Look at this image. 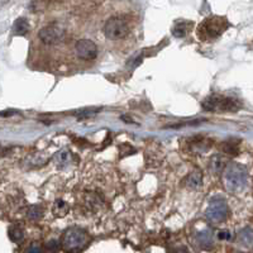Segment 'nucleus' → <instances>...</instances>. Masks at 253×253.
<instances>
[{
	"label": "nucleus",
	"instance_id": "aec40b11",
	"mask_svg": "<svg viewBox=\"0 0 253 253\" xmlns=\"http://www.w3.org/2000/svg\"><path fill=\"white\" fill-rule=\"evenodd\" d=\"M187 33V26L185 22H178L175 24V27L172 28V36L176 38H182L185 37Z\"/></svg>",
	"mask_w": 253,
	"mask_h": 253
},
{
	"label": "nucleus",
	"instance_id": "f8f14e48",
	"mask_svg": "<svg viewBox=\"0 0 253 253\" xmlns=\"http://www.w3.org/2000/svg\"><path fill=\"white\" fill-rule=\"evenodd\" d=\"M225 167V158L220 155H216L210 160V170L214 173L223 172Z\"/></svg>",
	"mask_w": 253,
	"mask_h": 253
},
{
	"label": "nucleus",
	"instance_id": "7ed1b4c3",
	"mask_svg": "<svg viewBox=\"0 0 253 253\" xmlns=\"http://www.w3.org/2000/svg\"><path fill=\"white\" fill-rule=\"evenodd\" d=\"M87 243H89V236H87L86 232L76 227L69 228V229L65 230L62 241H61L62 248L67 252L83 251L84 248L86 247Z\"/></svg>",
	"mask_w": 253,
	"mask_h": 253
},
{
	"label": "nucleus",
	"instance_id": "f3484780",
	"mask_svg": "<svg viewBox=\"0 0 253 253\" xmlns=\"http://www.w3.org/2000/svg\"><path fill=\"white\" fill-rule=\"evenodd\" d=\"M198 242L203 247H209L213 245V233L210 230H204L198 234Z\"/></svg>",
	"mask_w": 253,
	"mask_h": 253
},
{
	"label": "nucleus",
	"instance_id": "9d476101",
	"mask_svg": "<svg viewBox=\"0 0 253 253\" xmlns=\"http://www.w3.org/2000/svg\"><path fill=\"white\" fill-rule=\"evenodd\" d=\"M186 182V186L189 189H199V187L203 185V175L202 172H199V171H194V172L190 173L189 176L185 180Z\"/></svg>",
	"mask_w": 253,
	"mask_h": 253
},
{
	"label": "nucleus",
	"instance_id": "b1692460",
	"mask_svg": "<svg viewBox=\"0 0 253 253\" xmlns=\"http://www.w3.org/2000/svg\"><path fill=\"white\" fill-rule=\"evenodd\" d=\"M122 121H126V122H128V124H132V123H134V122L132 121V119H129V118H126V117H122Z\"/></svg>",
	"mask_w": 253,
	"mask_h": 253
},
{
	"label": "nucleus",
	"instance_id": "5701e85b",
	"mask_svg": "<svg viewBox=\"0 0 253 253\" xmlns=\"http://www.w3.org/2000/svg\"><path fill=\"white\" fill-rule=\"evenodd\" d=\"M26 251H27V252H40V251H42V248L38 247L37 243H35V245L29 246V247L27 248Z\"/></svg>",
	"mask_w": 253,
	"mask_h": 253
},
{
	"label": "nucleus",
	"instance_id": "393cba45",
	"mask_svg": "<svg viewBox=\"0 0 253 253\" xmlns=\"http://www.w3.org/2000/svg\"><path fill=\"white\" fill-rule=\"evenodd\" d=\"M0 114H1V113H0ZM14 114H15V112H4L1 115L6 117V115H14Z\"/></svg>",
	"mask_w": 253,
	"mask_h": 253
},
{
	"label": "nucleus",
	"instance_id": "a211bd4d",
	"mask_svg": "<svg viewBox=\"0 0 253 253\" xmlns=\"http://www.w3.org/2000/svg\"><path fill=\"white\" fill-rule=\"evenodd\" d=\"M238 239L241 243L246 246L252 245V228L247 227L245 229H242L238 234Z\"/></svg>",
	"mask_w": 253,
	"mask_h": 253
},
{
	"label": "nucleus",
	"instance_id": "6e6552de",
	"mask_svg": "<svg viewBox=\"0 0 253 253\" xmlns=\"http://www.w3.org/2000/svg\"><path fill=\"white\" fill-rule=\"evenodd\" d=\"M76 55L84 61L95 60L98 56V47L91 40H80L76 43Z\"/></svg>",
	"mask_w": 253,
	"mask_h": 253
},
{
	"label": "nucleus",
	"instance_id": "f03ea898",
	"mask_svg": "<svg viewBox=\"0 0 253 253\" xmlns=\"http://www.w3.org/2000/svg\"><path fill=\"white\" fill-rule=\"evenodd\" d=\"M229 27L224 17H209L199 24L196 35L203 42H210L220 37Z\"/></svg>",
	"mask_w": 253,
	"mask_h": 253
},
{
	"label": "nucleus",
	"instance_id": "f257e3e1",
	"mask_svg": "<svg viewBox=\"0 0 253 253\" xmlns=\"http://www.w3.org/2000/svg\"><path fill=\"white\" fill-rule=\"evenodd\" d=\"M225 189L232 194H239L246 190L248 184L247 169L237 162H230L224 167Z\"/></svg>",
	"mask_w": 253,
	"mask_h": 253
},
{
	"label": "nucleus",
	"instance_id": "9b49d317",
	"mask_svg": "<svg viewBox=\"0 0 253 253\" xmlns=\"http://www.w3.org/2000/svg\"><path fill=\"white\" fill-rule=\"evenodd\" d=\"M53 161L57 165L58 167L63 169V167L69 166L70 162H71V153L66 150L58 151L55 156H53Z\"/></svg>",
	"mask_w": 253,
	"mask_h": 253
},
{
	"label": "nucleus",
	"instance_id": "2eb2a0df",
	"mask_svg": "<svg viewBox=\"0 0 253 253\" xmlns=\"http://www.w3.org/2000/svg\"><path fill=\"white\" fill-rule=\"evenodd\" d=\"M223 150H224L225 153L228 155H238L239 152V143L237 139H228V141L224 142L223 144Z\"/></svg>",
	"mask_w": 253,
	"mask_h": 253
},
{
	"label": "nucleus",
	"instance_id": "4468645a",
	"mask_svg": "<svg viewBox=\"0 0 253 253\" xmlns=\"http://www.w3.org/2000/svg\"><path fill=\"white\" fill-rule=\"evenodd\" d=\"M9 238H10V241L12 242H14V243H20V242H23L24 230L20 227L13 225V227L9 228Z\"/></svg>",
	"mask_w": 253,
	"mask_h": 253
},
{
	"label": "nucleus",
	"instance_id": "6ab92c4d",
	"mask_svg": "<svg viewBox=\"0 0 253 253\" xmlns=\"http://www.w3.org/2000/svg\"><path fill=\"white\" fill-rule=\"evenodd\" d=\"M42 215H43V208L40 207V205H32L27 211V216L31 220H38Z\"/></svg>",
	"mask_w": 253,
	"mask_h": 253
},
{
	"label": "nucleus",
	"instance_id": "ddd939ff",
	"mask_svg": "<svg viewBox=\"0 0 253 253\" xmlns=\"http://www.w3.org/2000/svg\"><path fill=\"white\" fill-rule=\"evenodd\" d=\"M69 209H70L69 205L63 202V200H60V199L56 200L53 207H52V211H53V214H55L56 216H58V218L66 215V214L69 213Z\"/></svg>",
	"mask_w": 253,
	"mask_h": 253
},
{
	"label": "nucleus",
	"instance_id": "0eeeda50",
	"mask_svg": "<svg viewBox=\"0 0 253 253\" xmlns=\"http://www.w3.org/2000/svg\"><path fill=\"white\" fill-rule=\"evenodd\" d=\"M38 37L44 44H57L65 38V29L58 24H49L41 29Z\"/></svg>",
	"mask_w": 253,
	"mask_h": 253
},
{
	"label": "nucleus",
	"instance_id": "1a4fd4ad",
	"mask_svg": "<svg viewBox=\"0 0 253 253\" xmlns=\"http://www.w3.org/2000/svg\"><path fill=\"white\" fill-rule=\"evenodd\" d=\"M12 32L14 36H26L29 32V23L26 18H18L12 27Z\"/></svg>",
	"mask_w": 253,
	"mask_h": 253
},
{
	"label": "nucleus",
	"instance_id": "39448f33",
	"mask_svg": "<svg viewBox=\"0 0 253 253\" xmlns=\"http://www.w3.org/2000/svg\"><path fill=\"white\" fill-rule=\"evenodd\" d=\"M203 105L207 110H221V112H236L239 109V103L236 99L224 98L219 95H211L203 101Z\"/></svg>",
	"mask_w": 253,
	"mask_h": 253
},
{
	"label": "nucleus",
	"instance_id": "dca6fc26",
	"mask_svg": "<svg viewBox=\"0 0 253 253\" xmlns=\"http://www.w3.org/2000/svg\"><path fill=\"white\" fill-rule=\"evenodd\" d=\"M53 1H57V0H33L31 3V10H33V12H42V10H44V9L47 8V6L49 5V4H52Z\"/></svg>",
	"mask_w": 253,
	"mask_h": 253
},
{
	"label": "nucleus",
	"instance_id": "412c9836",
	"mask_svg": "<svg viewBox=\"0 0 253 253\" xmlns=\"http://www.w3.org/2000/svg\"><path fill=\"white\" fill-rule=\"evenodd\" d=\"M44 250L47 251V252H56V251L60 250V245H58L57 241H49L47 242L46 245H44Z\"/></svg>",
	"mask_w": 253,
	"mask_h": 253
},
{
	"label": "nucleus",
	"instance_id": "20e7f679",
	"mask_svg": "<svg viewBox=\"0 0 253 253\" xmlns=\"http://www.w3.org/2000/svg\"><path fill=\"white\" fill-rule=\"evenodd\" d=\"M104 35L110 41H119L129 35V27L126 20L119 17H113L107 20L104 26Z\"/></svg>",
	"mask_w": 253,
	"mask_h": 253
},
{
	"label": "nucleus",
	"instance_id": "4be33fe9",
	"mask_svg": "<svg viewBox=\"0 0 253 253\" xmlns=\"http://www.w3.org/2000/svg\"><path fill=\"white\" fill-rule=\"evenodd\" d=\"M218 238L221 239V241H223V239H224V241H229V239L232 238V234H230L228 230H220L218 233Z\"/></svg>",
	"mask_w": 253,
	"mask_h": 253
},
{
	"label": "nucleus",
	"instance_id": "423d86ee",
	"mask_svg": "<svg viewBox=\"0 0 253 253\" xmlns=\"http://www.w3.org/2000/svg\"><path fill=\"white\" fill-rule=\"evenodd\" d=\"M207 219L214 224H220L227 219L228 216V207L224 200H214L210 203L205 211Z\"/></svg>",
	"mask_w": 253,
	"mask_h": 253
}]
</instances>
